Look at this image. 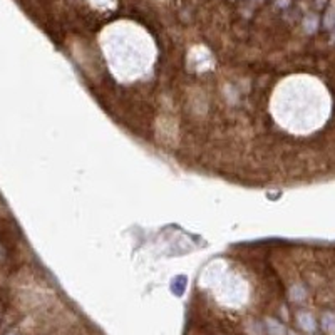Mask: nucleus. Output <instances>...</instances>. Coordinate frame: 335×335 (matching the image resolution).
Segmentation results:
<instances>
[]
</instances>
